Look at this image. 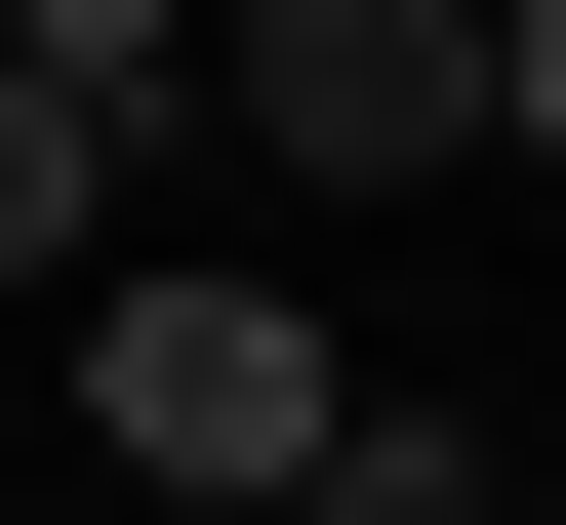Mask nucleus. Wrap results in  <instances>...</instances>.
Instances as JSON below:
<instances>
[{"mask_svg": "<svg viewBox=\"0 0 566 525\" xmlns=\"http://www.w3.org/2000/svg\"><path fill=\"white\" fill-rule=\"evenodd\" d=\"M283 525H485V405H324V485Z\"/></svg>", "mask_w": 566, "mask_h": 525, "instance_id": "4", "label": "nucleus"}, {"mask_svg": "<svg viewBox=\"0 0 566 525\" xmlns=\"http://www.w3.org/2000/svg\"><path fill=\"white\" fill-rule=\"evenodd\" d=\"M122 525H283V485H122Z\"/></svg>", "mask_w": 566, "mask_h": 525, "instance_id": "7", "label": "nucleus"}, {"mask_svg": "<svg viewBox=\"0 0 566 525\" xmlns=\"http://www.w3.org/2000/svg\"><path fill=\"white\" fill-rule=\"evenodd\" d=\"M0 283H122V162H82L41 82H0Z\"/></svg>", "mask_w": 566, "mask_h": 525, "instance_id": "5", "label": "nucleus"}, {"mask_svg": "<svg viewBox=\"0 0 566 525\" xmlns=\"http://www.w3.org/2000/svg\"><path fill=\"white\" fill-rule=\"evenodd\" d=\"M0 82L82 122V162H163V122H243V0H0Z\"/></svg>", "mask_w": 566, "mask_h": 525, "instance_id": "3", "label": "nucleus"}, {"mask_svg": "<svg viewBox=\"0 0 566 525\" xmlns=\"http://www.w3.org/2000/svg\"><path fill=\"white\" fill-rule=\"evenodd\" d=\"M324 405H365V364L283 324L243 243H122L82 283V444H122V485H324Z\"/></svg>", "mask_w": 566, "mask_h": 525, "instance_id": "1", "label": "nucleus"}, {"mask_svg": "<svg viewBox=\"0 0 566 525\" xmlns=\"http://www.w3.org/2000/svg\"><path fill=\"white\" fill-rule=\"evenodd\" d=\"M243 122H283V162H485V0H243Z\"/></svg>", "mask_w": 566, "mask_h": 525, "instance_id": "2", "label": "nucleus"}, {"mask_svg": "<svg viewBox=\"0 0 566 525\" xmlns=\"http://www.w3.org/2000/svg\"><path fill=\"white\" fill-rule=\"evenodd\" d=\"M485 162H566V0H485Z\"/></svg>", "mask_w": 566, "mask_h": 525, "instance_id": "6", "label": "nucleus"}]
</instances>
